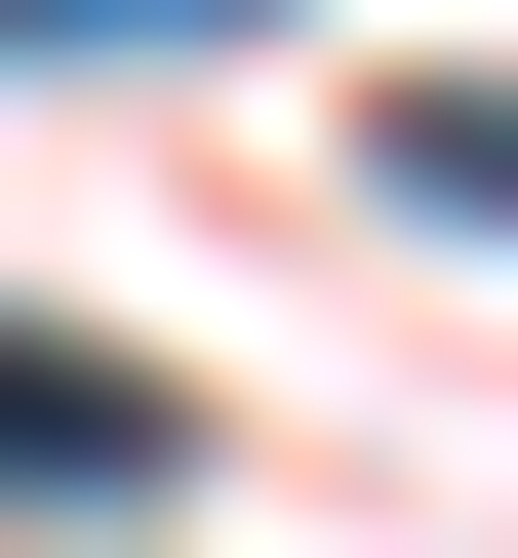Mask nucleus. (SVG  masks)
I'll return each instance as SVG.
<instances>
[{
    "label": "nucleus",
    "mask_w": 518,
    "mask_h": 558,
    "mask_svg": "<svg viewBox=\"0 0 518 558\" xmlns=\"http://www.w3.org/2000/svg\"><path fill=\"white\" fill-rule=\"evenodd\" d=\"M0 40H240V0H0Z\"/></svg>",
    "instance_id": "nucleus-2"
},
{
    "label": "nucleus",
    "mask_w": 518,
    "mask_h": 558,
    "mask_svg": "<svg viewBox=\"0 0 518 558\" xmlns=\"http://www.w3.org/2000/svg\"><path fill=\"white\" fill-rule=\"evenodd\" d=\"M120 478H200V399H160V360H40V319H0V519H120Z\"/></svg>",
    "instance_id": "nucleus-1"
}]
</instances>
